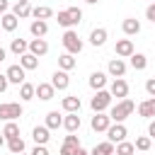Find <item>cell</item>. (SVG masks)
Listing matches in <instances>:
<instances>
[{
	"label": "cell",
	"instance_id": "1",
	"mask_svg": "<svg viewBox=\"0 0 155 155\" xmlns=\"http://www.w3.org/2000/svg\"><path fill=\"white\" fill-rule=\"evenodd\" d=\"M133 109H136V104H133V99H119L111 109H109V116H111V121L114 124H124L131 114H133Z\"/></svg>",
	"mask_w": 155,
	"mask_h": 155
},
{
	"label": "cell",
	"instance_id": "2",
	"mask_svg": "<svg viewBox=\"0 0 155 155\" xmlns=\"http://www.w3.org/2000/svg\"><path fill=\"white\" fill-rule=\"evenodd\" d=\"M61 41H63V48H65L68 53H73V56L82 51V39L78 36V31H75V29H65V34H63V39H61Z\"/></svg>",
	"mask_w": 155,
	"mask_h": 155
},
{
	"label": "cell",
	"instance_id": "3",
	"mask_svg": "<svg viewBox=\"0 0 155 155\" xmlns=\"http://www.w3.org/2000/svg\"><path fill=\"white\" fill-rule=\"evenodd\" d=\"M111 92H107V90H97L94 92V97L90 99V107H92V111H107L109 107H111Z\"/></svg>",
	"mask_w": 155,
	"mask_h": 155
},
{
	"label": "cell",
	"instance_id": "4",
	"mask_svg": "<svg viewBox=\"0 0 155 155\" xmlns=\"http://www.w3.org/2000/svg\"><path fill=\"white\" fill-rule=\"evenodd\" d=\"M22 116V104L19 102H2L0 104V119L2 121H17Z\"/></svg>",
	"mask_w": 155,
	"mask_h": 155
},
{
	"label": "cell",
	"instance_id": "5",
	"mask_svg": "<svg viewBox=\"0 0 155 155\" xmlns=\"http://www.w3.org/2000/svg\"><path fill=\"white\" fill-rule=\"evenodd\" d=\"M90 126H92V131H97V133H107V128L111 126V116L109 114H104V111H94V116H92V121H90Z\"/></svg>",
	"mask_w": 155,
	"mask_h": 155
},
{
	"label": "cell",
	"instance_id": "6",
	"mask_svg": "<svg viewBox=\"0 0 155 155\" xmlns=\"http://www.w3.org/2000/svg\"><path fill=\"white\" fill-rule=\"evenodd\" d=\"M7 80H10V85H22V82H27V70L17 63V65H10L7 68Z\"/></svg>",
	"mask_w": 155,
	"mask_h": 155
},
{
	"label": "cell",
	"instance_id": "7",
	"mask_svg": "<svg viewBox=\"0 0 155 155\" xmlns=\"http://www.w3.org/2000/svg\"><path fill=\"white\" fill-rule=\"evenodd\" d=\"M126 136H128V131L124 124H111L107 128V140H111V143H121V140H126Z\"/></svg>",
	"mask_w": 155,
	"mask_h": 155
},
{
	"label": "cell",
	"instance_id": "8",
	"mask_svg": "<svg viewBox=\"0 0 155 155\" xmlns=\"http://www.w3.org/2000/svg\"><path fill=\"white\" fill-rule=\"evenodd\" d=\"M109 92H111V97H116V99H126V97H128V82H126L124 78H116V80L111 82Z\"/></svg>",
	"mask_w": 155,
	"mask_h": 155
},
{
	"label": "cell",
	"instance_id": "9",
	"mask_svg": "<svg viewBox=\"0 0 155 155\" xmlns=\"http://www.w3.org/2000/svg\"><path fill=\"white\" fill-rule=\"evenodd\" d=\"M114 51H116V56H119V58H131V56L136 53V48H133V41H131V39H119Z\"/></svg>",
	"mask_w": 155,
	"mask_h": 155
},
{
	"label": "cell",
	"instance_id": "10",
	"mask_svg": "<svg viewBox=\"0 0 155 155\" xmlns=\"http://www.w3.org/2000/svg\"><path fill=\"white\" fill-rule=\"evenodd\" d=\"M31 138H34L36 145H46L48 138H51V128H48L46 124H44V126H34V128H31Z\"/></svg>",
	"mask_w": 155,
	"mask_h": 155
},
{
	"label": "cell",
	"instance_id": "11",
	"mask_svg": "<svg viewBox=\"0 0 155 155\" xmlns=\"http://www.w3.org/2000/svg\"><path fill=\"white\" fill-rule=\"evenodd\" d=\"M29 31H31L34 39H44V36L48 34V22H46V19H31Z\"/></svg>",
	"mask_w": 155,
	"mask_h": 155
},
{
	"label": "cell",
	"instance_id": "12",
	"mask_svg": "<svg viewBox=\"0 0 155 155\" xmlns=\"http://www.w3.org/2000/svg\"><path fill=\"white\" fill-rule=\"evenodd\" d=\"M107 70H109L111 78H124V75H126V63H124V58H111L109 65H107Z\"/></svg>",
	"mask_w": 155,
	"mask_h": 155
},
{
	"label": "cell",
	"instance_id": "13",
	"mask_svg": "<svg viewBox=\"0 0 155 155\" xmlns=\"http://www.w3.org/2000/svg\"><path fill=\"white\" fill-rule=\"evenodd\" d=\"M51 85H53L56 90H68V85H70L68 70H56V73L51 75Z\"/></svg>",
	"mask_w": 155,
	"mask_h": 155
},
{
	"label": "cell",
	"instance_id": "14",
	"mask_svg": "<svg viewBox=\"0 0 155 155\" xmlns=\"http://www.w3.org/2000/svg\"><path fill=\"white\" fill-rule=\"evenodd\" d=\"M138 114L143 119H155V97H148L138 104Z\"/></svg>",
	"mask_w": 155,
	"mask_h": 155
},
{
	"label": "cell",
	"instance_id": "15",
	"mask_svg": "<svg viewBox=\"0 0 155 155\" xmlns=\"http://www.w3.org/2000/svg\"><path fill=\"white\" fill-rule=\"evenodd\" d=\"M53 94H56V87H53L51 82H39V85H36V97H39L41 102L53 99Z\"/></svg>",
	"mask_w": 155,
	"mask_h": 155
},
{
	"label": "cell",
	"instance_id": "16",
	"mask_svg": "<svg viewBox=\"0 0 155 155\" xmlns=\"http://www.w3.org/2000/svg\"><path fill=\"white\" fill-rule=\"evenodd\" d=\"M121 29H124L126 36H136V34L140 31V22H138L136 17H126V19L121 22Z\"/></svg>",
	"mask_w": 155,
	"mask_h": 155
},
{
	"label": "cell",
	"instance_id": "17",
	"mask_svg": "<svg viewBox=\"0 0 155 155\" xmlns=\"http://www.w3.org/2000/svg\"><path fill=\"white\" fill-rule=\"evenodd\" d=\"M107 36H109V34H107L104 27H94V29L90 31V44H92V46H104V44H107Z\"/></svg>",
	"mask_w": 155,
	"mask_h": 155
},
{
	"label": "cell",
	"instance_id": "18",
	"mask_svg": "<svg viewBox=\"0 0 155 155\" xmlns=\"http://www.w3.org/2000/svg\"><path fill=\"white\" fill-rule=\"evenodd\" d=\"M19 65H22L24 70H36V68H39V56H34L31 51H27V53L19 56Z\"/></svg>",
	"mask_w": 155,
	"mask_h": 155
},
{
	"label": "cell",
	"instance_id": "19",
	"mask_svg": "<svg viewBox=\"0 0 155 155\" xmlns=\"http://www.w3.org/2000/svg\"><path fill=\"white\" fill-rule=\"evenodd\" d=\"M17 24H19V17H17L15 12H5V15H2V19H0V27H2L5 31H15V29H17Z\"/></svg>",
	"mask_w": 155,
	"mask_h": 155
},
{
	"label": "cell",
	"instance_id": "20",
	"mask_svg": "<svg viewBox=\"0 0 155 155\" xmlns=\"http://www.w3.org/2000/svg\"><path fill=\"white\" fill-rule=\"evenodd\" d=\"M29 51L34 53V56H46L48 53V44H46V39H31L29 41Z\"/></svg>",
	"mask_w": 155,
	"mask_h": 155
},
{
	"label": "cell",
	"instance_id": "21",
	"mask_svg": "<svg viewBox=\"0 0 155 155\" xmlns=\"http://www.w3.org/2000/svg\"><path fill=\"white\" fill-rule=\"evenodd\" d=\"M63 111H68V114H75V111H80V97L78 94H68V97H63Z\"/></svg>",
	"mask_w": 155,
	"mask_h": 155
},
{
	"label": "cell",
	"instance_id": "22",
	"mask_svg": "<svg viewBox=\"0 0 155 155\" xmlns=\"http://www.w3.org/2000/svg\"><path fill=\"white\" fill-rule=\"evenodd\" d=\"M80 124H82V119L78 116V111H75V114H68V116H63V128H65L68 133H75V131L80 128Z\"/></svg>",
	"mask_w": 155,
	"mask_h": 155
},
{
	"label": "cell",
	"instance_id": "23",
	"mask_svg": "<svg viewBox=\"0 0 155 155\" xmlns=\"http://www.w3.org/2000/svg\"><path fill=\"white\" fill-rule=\"evenodd\" d=\"M87 82H90V87H92L94 92H97V90H104V85H107V75H104L102 70H94V73L90 75Z\"/></svg>",
	"mask_w": 155,
	"mask_h": 155
},
{
	"label": "cell",
	"instance_id": "24",
	"mask_svg": "<svg viewBox=\"0 0 155 155\" xmlns=\"http://www.w3.org/2000/svg\"><path fill=\"white\" fill-rule=\"evenodd\" d=\"M12 12H15L19 19L29 17V15H31V5H29V0H17V2L12 5Z\"/></svg>",
	"mask_w": 155,
	"mask_h": 155
},
{
	"label": "cell",
	"instance_id": "25",
	"mask_svg": "<svg viewBox=\"0 0 155 155\" xmlns=\"http://www.w3.org/2000/svg\"><path fill=\"white\" fill-rule=\"evenodd\" d=\"M34 97H36V85L22 82V85H19V99H22V102H29V99H34Z\"/></svg>",
	"mask_w": 155,
	"mask_h": 155
},
{
	"label": "cell",
	"instance_id": "26",
	"mask_svg": "<svg viewBox=\"0 0 155 155\" xmlns=\"http://www.w3.org/2000/svg\"><path fill=\"white\" fill-rule=\"evenodd\" d=\"M114 143L111 140H104V143H97L92 150H90V155H114Z\"/></svg>",
	"mask_w": 155,
	"mask_h": 155
},
{
	"label": "cell",
	"instance_id": "27",
	"mask_svg": "<svg viewBox=\"0 0 155 155\" xmlns=\"http://www.w3.org/2000/svg\"><path fill=\"white\" fill-rule=\"evenodd\" d=\"M10 51H12L15 56H22V53H27V51H29V41H24V39H12Z\"/></svg>",
	"mask_w": 155,
	"mask_h": 155
},
{
	"label": "cell",
	"instance_id": "28",
	"mask_svg": "<svg viewBox=\"0 0 155 155\" xmlns=\"http://www.w3.org/2000/svg\"><path fill=\"white\" fill-rule=\"evenodd\" d=\"M58 68H61V70H73V68H75V58H73V53H68V51L61 53V56H58Z\"/></svg>",
	"mask_w": 155,
	"mask_h": 155
},
{
	"label": "cell",
	"instance_id": "29",
	"mask_svg": "<svg viewBox=\"0 0 155 155\" xmlns=\"http://www.w3.org/2000/svg\"><path fill=\"white\" fill-rule=\"evenodd\" d=\"M131 68L133 70H145L148 68V56L145 53H133L131 56Z\"/></svg>",
	"mask_w": 155,
	"mask_h": 155
},
{
	"label": "cell",
	"instance_id": "30",
	"mask_svg": "<svg viewBox=\"0 0 155 155\" xmlns=\"http://www.w3.org/2000/svg\"><path fill=\"white\" fill-rule=\"evenodd\" d=\"M2 136H5V140H12V138H17V136H19V126H17V121H5Z\"/></svg>",
	"mask_w": 155,
	"mask_h": 155
},
{
	"label": "cell",
	"instance_id": "31",
	"mask_svg": "<svg viewBox=\"0 0 155 155\" xmlns=\"http://www.w3.org/2000/svg\"><path fill=\"white\" fill-rule=\"evenodd\" d=\"M58 24H61V27H65V29H73V27H78V24H75V19L70 17V12H68V7L58 12Z\"/></svg>",
	"mask_w": 155,
	"mask_h": 155
},
{
	"label": "cell",
	"instance_id": "32",
	"mask_svg": "<svg viewBox=\"0 0 155 155\" xmlns=\"http://www.w3.org/2000/svg\"><path fill=\"white\" fill-rule=\"evenodd\" d=\"M51 15H53V10H51V7H46V5L31 7V17H34V19H48Z\"/></svg>",
	"mask_w": 155,
	"mask_h": 155
},
{
	"label": "cell",
	"instance_id": "33",
	"mask_svg": "<svg viewBox=\"0 0 155 155\" xmlns=\"http://www.w3.org/2000/svg\"><path fill=\"white\" fill-rule=\"evenodd\" d=\"M24 148H27V145H24V140H22L19 136H17V138H12V140H7V150H10L12 155H19V153H24Z\"/></svg>",
	"mask_w": 155,
	"mask_h": 155
},
{
	"label": "cell",
	"instance_id": "34",
	"mask_svg": "<svg viewBox=\"0 0 155 155\" xmlns=\"http://www.w3.org/2000/svg\"><path fill=\"white\" fill-rule=\"evenodd\" d=\"M136 153V145L133 143H128V140H121V143H116V150H114V155H133Z\"/></svg>",
	"mask_w": 155,
	"mask_h": 155
},
{
	"label": "cell",
	"instance_id": "35",
	"mask_svg": "<svg viewBox=\"0 0 155 155\" xmlns=\"http://www.w3.org/2000/svg\"><path fill=\"white\" fill-rule=\"evenodd\" d=\"M46 126H48V128H58V126H63V116H61L58 111H48V114H46Z\"/></svg>",
	"mask_w": 155,
	"mask_h": 155
},
{
	"label": "cell",
	"instance_id": "36",
	"mask_svg": "<svg viewBox=\"0 0 155 155\" xmlns=\"http://www.w3.org/2000/svg\"><path fill=\"white\" fill-rule=\"evenodd\" d=\"M133 145H136V150H143V153H145V150H150L153 140H150V136H138Z\"/></svg>",
	"mask_w": 155,
	"mask_h": 155
},
{
	"label": "cell",
	"instance_id": "37",
	"mask_svg": "<svg viewBox=\"0 0 155 155\" xmlns=\"http://www.w3.org/2000/svg\"><path fill=\"white\" fill-rule=\"evenodd\" d=\"M68 12H70V17L75 19V24H80V22H82V10H80V7H75V5H73V7H68Z\"/></svg>",
	"mask_w": 155,
	"mask_h": 155
},
{
	"label": "cell",
	"instance_id": "38",
	"mask_svg": "<svg viewBox=\"0 0 155 155\" xmlns=\"http://www.w3.org/2000/svg\"><path fill=\"white\" fill-rule=\"evenodd\" d=\"M63 143H65V145H70V148H80V138H78V136H73V133H70V136H65V140H63Z\"/></svg>",
	"mask_w": 155,
	"mask_h": 155
},
{
	"label": "cell",
	"instance_id": "39",
	"mask_svg": "<svg viewBox=\"0 0 155 155\" xmlns=\"http://www.w3.org/2000/svg\"><path fill=\"white\" fill-rule=\"evenodd\" d=\"M145 92H148L150 97H155V78H148V80H145Z\"/></svg>",
	"mask_w": 155,
	"mask_h": 155
},
{
	"label": "cell",
	"instance_id": "40",
	"mask_svg": "<svg viewBox=\"0 0 155 155\" xmlns=\"http://www.w3.org/2000/svg\"><path fill=\"white\" fill-rule=\"evenodd\" d=\"M145 19H150V22L155 24V2L148 5V10H145Z\"/></svg>",
	"mask_w": 155,
	"mask_h": 155
},
{
	"label": "cell",
	"instance_id": "41",
	"mask_svg": "<svg viewBox=\"0 0 155 155\" xmlns=\"http://www.w3.org/2000/svg\"><path fill=\"white\" fill-rule=\"evenodd\" d=\"M75 150H78V148H70V145H65V143L61 145V155H75Z\"/></svg>",
	"mask_w": 155,
	"mask_h": 155
},
{
	"label": "cell",
	"instance_id": "42",
	"mask_svg": "<svg viewBox=\"0 0 155 155\" xmlns=\"http://www.w3.org/2000/svg\"><path fill=\"white\" fill-rule=\"evenodd\" d=\"M31 155H48V150H46V145H36L31 150Z\"/></svg>",
	"mask_w": 155,
	"mask_h": 155
},
{
	"label": "cell",
	"instance_id": "43",
	"mask_svg": "<svg viewBox=\"0 0 155 155\" xmlns=\"http://www.w3.org/2000/svg\"><path fill=\"white\" fill-rule=\"evenodd\" d=\"M7 85H10L7 75H0V92H5V90H7Z\"/></svg>",
	"mask_w": 155,
	"mask_h": 155
},
{
	"label": "cell",
	"instance_id": "44",
	"mask_svg": "<svg viewBox=\"0 0 155 155\" xmlns=\"http://www.w3.org/2000/svg\"><path fill=\"white\" fill-rule=\"evenodd\" d=\"M148 136L155 138V119H150V124H148Z\"/></svg>",
	"mask_w": 155,
	"mask_h": 155
},
{
	"label": "cell",
	"instance_id": "45",
	"mask_svg": "<svg viewBox=\"0 0 155 155\" xmlns=\"http://www.w3.org/2000/svg\"><path fill=\"white\" fill-rule=\"evenodd\" d=\"M7 10H10V2L7 0H0V15H5Z\"/></svg>",
	"mask_w": 155,
	"mask_h": 155
},
{
	"label": "cell",
	"instance_id": "46",
	"mask_svg": "<svg viewBox=\"0 0 155 155\" xmlns=\"http://www.w3.org/2000/svg\"><path fill=\"white\" fill-rule=\"evenodd\" d=\"M75 155H90V150H85V148H82V145H80V148H78V150H75Z\"/></svg>",
	"mask_w": 155,
	"mask_h": 155
},
{
	"label": "cell",
	"instance_id": "47",
	"mask_svg": "<svg viewBox=\"0 0 155 155\" xmlns=\"http://www.w3.org/2000/svg\"><path fill=\"white\" fill-rule=\"evenodd\" d=\"M5 56H7V51H5V48H2V46H0V63H2V61H5Z\"/></svg>",
	"mask_w": 155,
	"mask_h": 155
},
{
	"label": "cell",
	"instance_id": "48",
	"mask_svg": "<svg viewBox=\"0 0 155 155\" xmlns=\"http://www.w3.org/2000/svg\"><path fill=\"white\" fill-rule=\"evenodd\" d=\"M85 2H87V5H97L99 0H85Z\"/></svg>",
	"mask_w": 155,
	"mask_h": 155
},
{
	"label": "cell",
	"instance_id": "49",
	"mask_svg": "<svg viewBox=\"0 0 155 155\" xmlns=\"http://www.w3.org/2000/svg\"><path fill=\"white\" fill-rule=\"evenodd\" d=\"M2 143H5V136H2V131H0V145H2Z\"/></svg>",
	"mask_w": 155,
	"mask_h": 155
},
{
	"label": "cell",
	"instance_id": "50",
	"mask_svg": "<svg viewBox=\"0 0 155 155\" xmlns=\"http://www.w3.org/2000/svg\"><path fill=\"white\" fill-rule=\"evenodd\" d=\"M19 155H27V153H19ZM29 155H31V153H29Z\"/></svg>",
	"mask_w": 155,
	"mask_h": 155
},
{
	"label": "cell",
	"instance_id": "51",
	"mask_svg": "<svg viewBox=\"0 0 155 155\" xmlns=\"http://www.w3.org/2000/svg\"><path fill=\"white\" fill-rule=\"evenodd\" d=\"M0 19H2V15H0Z\"/></svg>",
	"mask_w": 155,
	"mask_h": 155
},
{
	"label": "cell",
	"instance_id": "52",
	"mask_svg": "<svg viewBox=\"0 0 155 155\" xmlns=\"http://www.w3.org/2000/svg\"><path fill=\"white\" fill-rule=\"evenodd\" d=\"M150 2H155V0H150Z\"/></svg>",
	"mask_w": 155,
	"mask_h": 155
}]
</instances>
